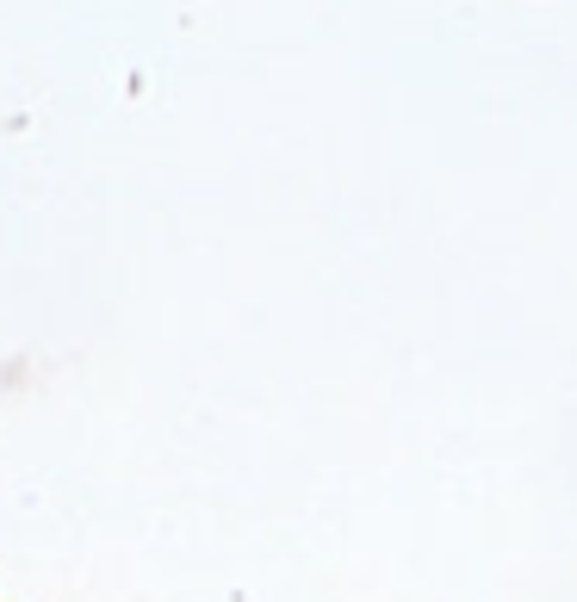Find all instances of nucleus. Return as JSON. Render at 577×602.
<instances>
[]
</instances>
